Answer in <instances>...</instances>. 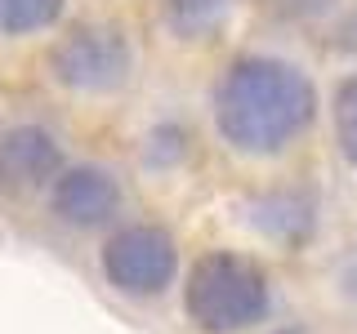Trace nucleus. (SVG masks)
Here are the masks:
<instances>
[{
    "instance_id": "1",
    "label": "nucleus",
    "mask_w": 357,
    "mask_h": 334,
    "mask_svg": "<svg viewBox=\"0 0 357 334\" xmlns=\"http://www.w3.org/2000/svg\"><path fill=\"white\" fill-rule=\"evenodd\" d=\"M312 85L299 67L277 58H241L219 85V129L241 152H277L312 120Z\"/></svg>"
},
{
    "instance_id": "2",
    "label": "nucleus",
    "mask_w": 357,
    "mask_h": 334,
    "mask_svg": "<svg viewBox=\"0 0 357 334\" xmlns=\"http://www.w3.org/2000/svg\"><path fill=\"white\" fill-rule=\"evenodd\" d=\"M183 308L201 330L210 334H232L245 330L268 312V285L255 263L237 254H206L183 289Z\"/></svg>"
},
{
    "instance_id": "3",
    "label": "nucleus",
    "mask_w": 357,
    "mask_h": 334,
    "mask_svg": "<svg viewBox=\"0 0 357 334\" xmlns=\"http://www.w3.org/2000/svg\"><path fill=\"white\" fill-rule=\"evenodd\" d=\"M174 263L178 254L170 232L148 228V223L116 232L103 250V276L121 294H161L174 281Z\"/></svg>"
},
{
    "instance_id": "4",
    "label": "nucleus",
    "mask_w": 357,
    "mask_h": 334,
    "mask_svg": "<svg viewBox=\"0 0 357 334\" xmlns=\"http://www.w3.org/2000/svg\"><path fill=\"white\" fill-rule=\"evenodd\" d=\"M50 67L72 89H116L130 76V45L116 27H81L67 40L54 45Z\"/></svg>"
},
{
    "instance_id": "5",
    "label": "nucleus",
    "mask_w": 357,
    "mask_h": 334,
    "mask_svg": "<svg viewBox=\"0 0 357 334\" xmlns=\"http://www.w3.org/2000/svg\"><path fill=\"white\" fill-rule=\"evenodd\" d=\"M121 205V187L116 178L94 170V165H76V170L59 174L54 183V209L76 223V228H94V223H107Z\"/></svg>"
},
{
    "instance_id": "6",
    "label": "nucleus",
    "mask_w": 357,
    "mask_h": 334,
    "mask_svg": "<svg viewBox=\"0 0 357 334\" xmlns=\"http://www.w3.org/2000/svg\"><path fill=\"white\" fill-rule=\"evenodd\" d=\"M59 165H63L59 143L45 129L22 125V129H9L0 138V178L9 187H36V183L59 174Z\"/></svg>"
},
{
    "instance_id": "7",
    "label": "nucleus",
    "mask_w": 357,
    "mask_h": 334,
    "mask_svg": "<svg viewBox=\"0 0 357 334\" xmlns=\"http://www.w3.org/2000/svg\"><path fill=\"white\" fill-rule=\"evenodd\" d=\"M63 14V0H0V31H40Z\"/></svg>"
},
{
    "instance_id": "8",
    "label": "nucleus",
    "mask_w": 357,
    "mask_h": 334,
    "mask_svg": "<svg viewBox=\"0 0 357 334\" xmlns=\"http://www.w3.org/2000/svg\"><path fill=\"white\" fill-rule=\"evenodd\" d=\"M335 129H340V148L357 165V81H349L335 98Z\"/></svg>"
},
{
    "instance_id": "9",
    "label": "nucleus",
    "mask_w": 357,
    "mask_h": 334,
    "mask_svg": "<svg viewBox=\"0 0 357 334\" xmlns=\"http://www.w3.org/2000/svg\"><path fill=\"white\" fill-rule=\"evenodd\" d=\"M223 14V0H170V22L178 31H206Z\"/></svg>"
},
{
    "instance_id": "10",
    "label": "nucleus",
    "mask_w": 357,
    "mask_h": 334,
    "mask_svg": "<svg viewBox=\"0 0 357 334\" xmlns=\"http://www.w3.org/2000/svg\"><path fill=\"white\" fill-rule=\"evenodd\" d=\"M344 289H349V299L357 303V254L349 259V267H344Z\"/></svg>"
}]
</instances>
